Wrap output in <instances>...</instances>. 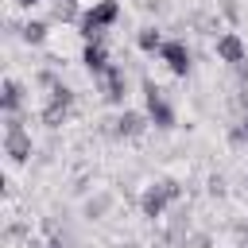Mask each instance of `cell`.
Returning a JSON list of instances; mask_svg holds the SVG:
<instances>
[{"label":"cell","instance_id":"cell-1","mask_svg":"<svg viewBox=\"0 0 248 248\" xmlns=\"http://www.w3.org/2000/svg\"><path fill=\"white\" fill-rule=\"evenodd\" d=\"M116 16H120V4H116V0H97L93 8H85V12L78 16V35H85V39L93 43V39H101V31H105L108 23H116Z\"/></svg>","mask_w":248,"mask_h":248},{"label":"cell","instance_id":"cell-2","mask_svg":"<svg viewBox=\"0 0 248 248\" xmlns=\"http://www.w3.org/2000/svg\"><path fill=\"white\" fill-rule=\"evenodd\" d=\"M178 198H182V186H178L174 178H163V182H155V186L143 190L140 209H143V217H163L167 202H178Z\"/></svg>","mask_w":248,"mask_h":248},{"label":"cell","instance_id":"cell-3","mask_svg":"<svg viewBox=\"0 0 248 248\" xmlns=\"http://www.w3.org/2000/svg\"><path fill=\"white\" fill-rule=\"evenodd\" d=\"M143 101H147V116H151L155 128H174V108L167 105L163 89H159L151 78H143Z\"/></svg>","mask_w":248,"mask_h":248},{"label":"cell","instance_id":"cell-4","mask_svg":"<svg viewBox=\"0 0 248 248\" xmlns=\"http://www.w3.org/2000/svg\"><path fill=\"white\" fill-rule=\"evenodd\" d=\"M70 105H74V93H70L66 85H50V105L43 108V124H46V128H58V124L66 120Z\"/></svg>","mask_w":248,"mask_h":248},{"label":"cell","instance_id":"cell-5","mask_svg":"<svg viewBox=\"0 0 248 248\" xmlns=\"http://www.w3.org/2000/svg\"><path fill=\"white\" fill-rule=\"evenodd\" d=\"M159 58L167 62V70H170L174 78H186V74H190V50H186V43L167 39V43L159 46Z\"/></svg>","mask_w":248,"mask_h":248},{"label":"cell","instance_id":"cell-6","mask_svg":"<svg viewBox=\"0 0 248 248\" xmlns=\"http://www.w3.org/2000/svg\"><path fill=\"white\" fill-rule=\"evenodd\" d=\"M101 89H105V101L120 105V101H124V93H128V78H124V66H108V70L101 74Z\"/></svg>","mask_w":248,"mask_h":248},{"label":"cell","instance_id":"cell-7","mask_svg":"<svg viewBox=\"0 0 248 248\" xmlns=\"http://www.w3.org/2000/svg\"><path fill=\"white\" fill-rule=\"evenodd\" d=\"M244 43H240V35L236 31H225V35H217V58L221 62H229V66H240L244 62Z\"/></svg>","mask_w":248,"mask_h":248},{"label":"cell","instance_id":"cell-8","mask_svg":"<svg viewBox=\"0 0 248 248\" xmlns=\"http://www.w3.org/2000/svg\"><path fill=\"white\" fill-rule=\"evenodd\" d=\"M147 120H151V116H143V112H132V108H124V112H120V116L112 120V124H116L112 132H116V136H128V140H136V136H143Z\"/></svg>","mask_w":248,"mask_h":248},{"label":"cell","instance_id":"cell-9","mask_svg":"<svg viewBox=\"0 0 248 248\" xmlns=\"http://www.w3.org/2000/svg\"><path fill=\"white\" fill-rule=\"evenodd\" d=\"M81 62H85V70H89V74H97V78H101V74L112 66V62H108V50H105L97 39H93V43H85V50H81Z\"/></svg>","mask_w":248,"mask_h":248},{"label":"cell","instance_id":"cell-10","mask_svg":"<svg viewBox=\"0 0 248 248\" xmlns=\"http://www.w3.org/2000/svg\"><path fill=\"white\" fill-rule=\"evenodd\" d=\"M19 105H23V85L16 78H4V85H0V108L4 112H19Z\"/></svg>","mask_w":248,"mask_h":248},{"label":"cell","instance_id":"cell-11","mask_svg":"<svg viewBox=\"0 0 248 248\" xmlns=\"http://www.w3.org/2000/svg\"><path fill=\"white\" fill-rule=\"evenodd\" d=\"M136 43H140V50H159V46H163V35H159L155 27H143V31L136 35Z\"/></svg>","mask_w":248,"mask_h":248},{"label":"cell","instance_id":"cell-12","mask_svg":"<svg viewBox=\"0 0 248 248\" xmlns=\"http://www.w3.org/2000/svg\"><path fill=\"white\" fill-rule=\"evenodd\" d=\"M54 16L66 23V19H78V0H58L54 4Z\"/></svg>","mask_w":248,"mask_h":248},{"label":"cell","instance_id":"cell-13","mask_svg":"<svg viewBox=\"0 0 248 248\" xmlns=\"http://www.w3.org/2000/svg\"><path fill=\"white\" fill-rule=\"evenodd\" d=\"M182 248H213V236H209V232H190V236L182 240Z\"/></svg>","mask_w":248,"mask_h":248},{"label":"cell","instance_id":"cell-14","mask_svg":"<svg viewBox=\"0 0 248 248\" xmlns=\"http://www.w3.org/2000/svg\"><path fill=\"white\" fill-rule=\"evenodd\" d=\"M43 35H46V23H27L23 27V39L27 43H43Z\"/></svg>","mask_w":248,"mask_h":248},{"label":"cell","instance_id":"cell-15","mask_svg":"<svg viewBox=\"0 0 248 248\" xmlns=\"http://www.w3.org/2000/svg\"><path fill=\"white\" fill-rule=\"evenodd\" d=\"M105 209H108V198H97V202H89V205H85V213H89V217H97V213H105Z\"/></svg>","mask_w":248,"mask_h":248},{"label":"cell","instance_id":"cell-16","mask_svg":"<svg viewBox=\"0 0 248 248\" xmlns=\"http://www.w3.org/2000/svg\"><path fill=\"white\" fill-rule=\"evenodd\" d=\"M240 128H244V136H248V105H244V120H240Z\"/></svg>","mask_w":248,"mask_h":248},{"label":"cell","instance_id":"cell-17","mask_svg":"<svg viewBox=\"0 0 248 248\" xmlns=\"http://www.w3.org/2000/svg\"><path fill=\"white\" fill-rule=\"evenodd\" d=\"M16 4H19V8H31V4H39V0H16Z\"/></svg>","mask_w":248,"mask_h":248},{"label":"cell","instance_id":"cell-18","mask_svg":"<svg viewBox=\"0 0 248 248\" xmlns=\"http://www.w3.org/2000/svg\"><path fill=\"white\" fill-rule=\"evenodd\" d=\"M50 248H62V244H50Z\"/></svg>","mask_w":248,"mask_h":248}]
</instances>
